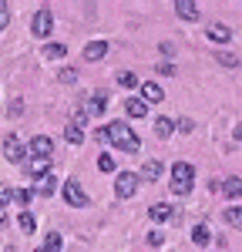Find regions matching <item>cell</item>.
Wrapping results in <instances>:
<instances>
[{"mask_svg": "<svg viewBox=\"0 0 242 252\" xmlns=\"http://www.w3.org/2000/svg\"><path fill=\"white\" fill-rule=\"evenodd\" d=\"M108 141L118 145V148H124L128 155H135L141 148V141L135 138V131L128 128V121H111V125H108Z\"/></svg>", "mask_w": 242, "mask_h": 252, "instance_id": "6da1fadb", "label": "cell"}, {"mask_svg": "<svg viewBox=\"0 0 242 252\" xmlns=\"http://www.w3.org/2000/svg\"><path fill=\"white\" fill-rule=\"evenodd\" d=\"M192 182H195V168L188 165V161H175V168H172V195H188L192 192Z\"/></svg>", "mask_w": 242, "mask_h": 252, "instance_id": "7a4b0ae2", "label": "cell"}, {"mask_svg": "<svg viewBox=\"0 0 242 252\" xmlns=\"http://www.w3.org/2000/svg\"><path fill=\"white\" fill-rule=\"evenodd\" d=\"M60 195H64V202H67V205H74V209L88 205V195H84V189H81V185L74 182V178H67V182H64Z\"/></svg>", "mask_w": 242, "mask_h": 252, "instance_id": "3957f363", "label": "cell"}, {"mask_svg": "<svg viewBox=\"0 0 242 252\" xmlns=\"http://www.w3.org/2000/svg\"><path fill=\"white\" fill-rule=\"evenodd\" d=\"M135 189H138V175L135 172H121L118 182H115V195H118V198H131Z\"/></svg>", "mask_w": 242, "mask_h": 252, "instance_id": "277c9868", "label": "cell"}, {"mask_svg": "<svg viewBox=\"0 0 242 252\" xmlns=\"http://www.w3.org/2000/svg\"><path fill=\"white\" fill-rule=\"evenodd\" d=\"M3 158H7V161H14V165H20V161L27 158V148H24L14 135H7V138H3Z\"/></svg>", "mask_w": 242, "mask_h": 252, "instance_id": "5b68a950", "label": "cell"}, {"mask_svg": "<svg viewBox=\"0 0 242 252\" xmlns=\"http://www.w3.org/2000/svg\"><path fill=\"white\" fill-rule=\"evenodd\" d=\"M51 27H54L51 10H37V14H34V20H30V31H34L37 37H47V34H51Z\"/></svg>", "mask_w": 242, "mask_h": 252, "instance_id": "8992f818", "label": "cell"}, {"mask_svg": "<svg viewBox=\"0 0 242 252\" xmlns=\"http://www.w3.org/2000/svg\"><path fill=\"white\" fill-rule=\"evenodd\" d=\"M138 91H141V101H145V104H161V101H165V91H161L158 84H151V81H145Z\"/></svg>", "mask_w": 242, "mask_h": 252, "instance_id": "52a82bcc", "label": "cell"}, {"mask_svg": "<svg viewBox=\"0 0 242 252\" xmlns=\"http://www.w3.org/2000/svg\"><path fill=\"white\" fill-rule=\"evenodd\" d=\"M51 148H54V145H51V138L37 135V138H30V148H27V152H30V155H37V158H51Z\"/></svg>", "mask_w": 242, "mask_h": 252, "instance_id": "ba28073f", "label": "cell"}, {"mask_svg": "<svg viewBox=\"0 0 242 252\" xmlns=\"http://www.w3.org/2000/svg\"><path fill=\"white\" fill-rule=\"evenodd\" d=\"M175 14L185 20H195L202 10H199V3H192V0H175Z\"/></svg>", "mask_w": 242, "mask_h": 252, "instance_id": "9c48e42d", "label": "cell"}, {"mask_svg": "<svg viewBox=\"0 0 242 252\" xmlns=\"http://www.w3.org/2000/svg\"><path fill=\"white\" fill-rule=\"evenodd\" d=\"M27 172L34 175V178H40V175H51V158H30V161H27Z\"/></svg>", "mask_w": 242, "mask_h": 252, "instance_id": "30bf717a", "label": "cell"}, {"mask_svg": "<svg viewBox=\"0 0 242 252\" xmlns=\"http://www.w3.org/2000/svg\"><path fill=\"white\" fill-rule=\"evenodd\" d=\"M104 54H108V44H104V40H91V44L84 47V58L88 61H101Z\"/></svg>", "mask_w": 242, "mask_h": 252, "instance_id": "8fae6325", "label": "cell"}, {"mask_svg": "<svg viewBox=\"0 0 242 252\" xmlns=\"http://www.w3.org/2000/svg\"><path fill=\"white\" fill-rule=\"evenodd\" d=\"M64 141L81 145V141H84V128H81V125H74V121H67V125H64Z\"/></svg>", "mask_w": 242, "mask_h": 252, "instance_id": "7c38bea8", "label": "cell"}, {"mask_svg": "<svg viewBox=\"0 0 242 252\" xmlns=\"http://www.w3.org/2000/svg\"><path fill=\"white\" fill-rule=\"evenodd\" d=\"M222 192H225V198H239L242 195V182L236 178V175H229V178L222 182Z\"/></svg>", "mask_w": 242, "mask_h": 252, "instance_id": "4fadbf2b", "label": "cell"}, {"mask_svg": "<svg viewBox=\"0 0 242 252\" xmlns=\"http://www.w3.org/2000/svg\"><path fill=\"white\" fill-rule=\"evenodd\" d=\"M124 111H128L131 118H145V115H148V104H145L141 97H128V104H124Z\"/></svg>", "mask_w": 242, "mask_h": 252, "instance_id": "5bb4252c", "label": "cell"}, {"mask_svg": "<svg viewBox=\"0 0 242 252\" xmlns=\"http://www.w3.org/2000/svg\"><path fill=\"white\" fill-rule=\"evenodd\" d=\"M155 135L158 138H172L175 135V121H172V118H155Z\"/></svg>", "mask_w": 242, "mask_h": 252, "instance_id": "9a60e30c", "label": "cell"}, {"mask_svg": "<svg viewBox=\"0 0 242 252\" xmlns=\"http://www.w3.org/2000/svg\"><path fill=\"white\" fill-rule=\"evenodd\" d=\"M229 37H232V34H229V27H225V24H209V40H215V44H225Z\"/></svg>", "mask_w": 242, "mask_h": 252, "instance_id": "2e32d148", "label": "cell"}, {"mask_svg": "<svg viewBox=\"0 0 242 252\" xmlns=\"http://www.w3.org/2000/svg\"><path fill=\"white\" fill-rule=\"evenodd\" d=\"M141 175H145L148 182H155V178L161 175V161H158V158H148V161L141 165Z\"/></svg>", "mask_w": 242, "mask_h": 252, "instance_id": "e0dca14e", "label": "cell"}, {"mask_svg": "<svg viewBox=\"0 0 242 252\" xmlns=\"http://www.w3.org/2000/svg\"><path fill=\"white\" fill-rule=\"evenodd\" d=\"M148 215H151V222H165V219L172 215V205H168V202H158V205L148 209Z\"/></svg>", "mask_w": 242, "mask_h": 252, "instance_id": "ac0fdd59", "label": "cell"}, {"mask_svg": "<svg viewBox=\"0 0 242 252\" xmlns=\"http://www.w3.org/2000/svg\"><path fill=\"white\" fill-rule=\"evenodd\" d=\"M34 192L51 195L54 192V175H40V178H34Z\"/></svg>", "mask_w": 242, "mask_h": 252, "instance_id": "d6986e66", "label": "cell"}, {"mask_svg": "<svg viewBox=\"0 0 242 252\" xmlns=\"http://www.w3.org/2000/svg\"><path fill=\"white\" fill-rule=\"evenodd\" d=\"M104 104H108V97H104V94L98 91V94L88 101V111H91V115H101V111H104Z\"/></svg>", "mask_w": 242, "mask_h": 252, "instance_id": "ffe728a7", "label": "cell"}, {"mask_svg": "<svg viewBox=\"0 0 242 252\" xmlns=\"http://www.w3.org/2000/svg\"><path fill=\"white\" fill-rule=\"evenodd\" d=\"M14 202H17L20 209H27V205L34 202V192H27V189H14Z\"/></svg>", "mask_w": 242, "mask_h": 252, "instance_id": "44dd1931", "label": "cell"}, {"mask_svg": "<svg viewBox=\"0 0 242 252\" xmlns=\"http://www.w3.org/2000/svg\"><path fill=\"white\" fill-rule=\"evenodd\" d=\"M209 239H212V235H209L205 225H195V229H192V242H195V246H205Z\"/></svg>", "mask_w": 242, "mask_h": 252, "instance_id": "7402d4cb", "label": "cell"}, {"mask_svg": "<svg viewBox=\"0 0 242 252\" xmlns=\"http://www.w3.org/2000/svg\"><path fill=\"white\" fill-rule=\"evenodd\" d=\"M225 222L232 229H242V209H225Z\"/></svg>", "mask_w": 242, "mask_h": 252, "instance_id": "603a6c76", "label": "cell"}, {"mask_svg": "<svg viewBox=\"0 0 242 252\" xmlns=\"http://www.w3.org/2000/svg\"><path fill=\"white\" fill-rule=\"evenodd\" d=\"M64 54H67V47H64V44H47V47H44V58H64Z\"/></svg>", "mask_w": 242, "mask_h": 252, "instance_id": "cb8c5ba5", "label": "cell"}, {"mask_svg": "<svg viewBox=\"0 0 242 252\" xmlns=\"http://www.w3.org/2000/svg\"><path fill=\"white\" fill-rule=\"evenodd\" d=\"M17 225H20V232H34V225H37V222H34V215H30V212H24L17 219Z\"/></svg>", "mask_w": 242, "mask_h": 252, "instance_id": "d4e9b609", "label": "cell"}, {"mask_svg": "<svg viewBox=\"0 0 242 252\" xmlns=\"http://www.w3.org/2000/svg\"><path fill=\"white\" fill-rule=\"evenodd\" d=\"M44 249H47V252H60V235L51 232L47 239H44Z\"/></svg>", "mask_w": 242, "mask_h": 252, "instance_id": "484cf974", "label": "cell"}, {"mask_svg": "<svg viewBox=\"0 0 242 252\" xmlns=\"http://www.w3.org/2000/svg\"><path fill=\"white\" fill-rule=\"evenodd\" d=\"M219 64H225V67H236V64H239V58H236L232 51H219Z\"/></svg>", "mask_w": 242, "mask_h": 252, "instance_id": "4316f807", "label": "cell"}, {"mask_svg": "<svg viewBox=\"0 0 242 252\" xmlns=\"http://www.w3.org/2000/svg\"><path fill=\"white\" fill-rule=\"evenodd\" d=\"M10 202H14V189H10V185H0V209L10 205Z\"/></svg>", "mask_w": 242, "mask_h": 252, "instance_id": "83f0119b", "label": "cell"}, {"mask_svg": "<svg viewBox=\"0 0 242 252\" xmlns=\"http://www.w3.org/2000/svg\"><path fill=\"white\" fill-rule=\"evenodd\" d=\"M118 84H121V88H135L138 81H135V74H131V71H121V74H118Z\"/></svg>", "mask_w": 242, "mask_h": 252, "instance_id": "f1b7e54d", "label": "cell"}, {"mask_svg": "<svg viewBox=\"0 0 242 252\" xmlns=\"http://www.w3.org/2000/svg\"><path fill=\"white\" fill-rule=\"evenodd\" d=\"M98 168H101V172H115V158H111V155H101L98 158Z\"/></svg>", "mask_w": 242, "mask_h": 252, "instance_id": "f546056e", "label": "cell"}, {"mask_svg": "<svg viewBox=\"0 0 242 252\" xmlns=\"http://www.w3.org/2000/svg\"><path fill=\"white\" fill-rule=\"evenodd\" d=\"M155 71H158V74H165V78H172V74H175V64H168V61H161V64L155 67Z\"/></svg>", "mask_w": 242, "mask_h": 252, "instance_id": "4dcf8cb0", "label": "cell"}, {"mask_svg": "<svg viewBox=\"0 0 242 252\" xmlns=\"http://www.w3.org/2000/svg\"><path fill=\"white\" fill-rule=\"evenodd\" d=\"M10 24V10H7V3H0V31Z\"/></svg>", "mask_w": 242, "mask_h": 252, "instance_id": "1f68e13d", "label": "cell"}, {"mask_svg": "<svg viewBox=\"0 0 242 252\" xmlns=\"http://www.w3.org/2000/svg\"><path fill=\"white\" fill-rule=\"evenodd\" d=\"M192 128H195V121H192V118H182V121H179V131H192Z\"/></svg>", "mask_w": 242, "mask_h": 252, "instance_id": "d6a6232c", "label": "cell"}, {"mask_svg": "<svg viewBox=\"0 0 242 252\" xmlns=\"http://www.w3.org/2000/svg\"><path fill=\"white\" fill-rule=\"evenodd\" d=\"M94 141H108V128H98L94 131Z\"/></svg>", "mask_w": 242, "mask_h": 252, "instance_id": "836d02e7", "label": "cell"}, {"mask_svg": "<svg viewBox=\"0 0 242 252\" xmlns=\"http://www.w3.org/2000/svg\"><path fill=\"white\" fill-rule=\"evenodd\" d=\"M232 135H236V138L242 141V125H236V131H232Z\"/></svg>", "mask_w": 242, "mask_h": 252, "instance_id": "e575fe53", "label": "cell"}, {"mask_svg": "<svg viewBox=\"0 0 242 252\" xmlns=\"http://www.w3.org/2000/svg\"><path fill=\"white\" fill-rule=\"evenodd\" d=\"M34 252H47V249H44V246H40V249H34Z\"/></svg>", "mask_w": 242, "mask_h": 252, "instance_id": "d590c367", "label": "cell"}, {"mask_svg": "<svg viewBox=\"0 0 242 252\" xmlns=\"http://www.w3.org/2000/svg\"><path fill=\"white\" fill-rule=\"evenodd\" d=\"M7 252H17V249H7Z\"/></svg>", "mask_w": 242, "mask_h": 252, "instance_id": "8d00e7d4", "label": "cell"}]
</instances>
